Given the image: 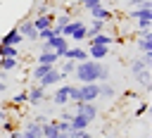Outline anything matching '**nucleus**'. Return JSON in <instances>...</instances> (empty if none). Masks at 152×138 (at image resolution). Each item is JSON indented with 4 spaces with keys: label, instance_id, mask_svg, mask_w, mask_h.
<instances>
[{
    "label": "nucleus",
    "instance_id": "obj_1",
    "mask_svg": "<svg viewBox=\"0 0 152 138\" xmlns=\"http://www.w3.org/2000/svg\"><path fill=\"white\" fill-rule=\"evenodd\" d=\"M100 69H102V62H95V59H86V62H78L76 69H74V79L78 83H100Z\"/></svg>",
    "mask_w": 152,
    "mask_h": 138
},
{
    "label": "nucleus",
    "instance_id": "obj_2",
    "mask_svg": "<svg viewBox=\"0 0 152 138\" xmlns=\"http://www.w3.org/2000/svg\"><path fill=\"white\" fill-rule=\"evenodd\" d=\"M59 36H64L66 40H76V43L81 45V40H86V21H81V19H71L66 26H62Z\"/></svg>",
    "mask_w": 152,
    "mask_h": 138
},
{
    "label": "nucleus",
    "instance_id": "obj_3",
    "mask_svg": "<svg viewBox=\"0 0 152 138\" xmlns=\"http://www.w3.org/2000/svg\"><path fill=\"white\" fill-rule=\"evenodd\" d=\"M128 19L135 21L138 31H150V26H152V10L150 7H135V10L128 12Z\"/></svg>",
    "mask_w": 152,
    "mask_h": 138
},
{
    "label": "nucleus",
    "instance_id": "obj_4",
    "mask_svg": "<svg viewBox=\"0 0 152 138\" xmlns=\"http://www.w3.org/2000/svg\"><path fill=\"white\" fill-rule=\"evenodd\" d=\"M100 98V83H81L78 86V102H95Z\"/></svg>",
    "mask_w": 152,
    "mask_h": 138
},
{
    "label": "nucleus",
    "instance_id": "obj_5",
    "mask_svg": "<svg viewBox=\"0 0 152 138\" xmlns=\"http://www.w3.org/2000/svg\"><path fill=\"white\" fill-rule=\"evenodd\" d=\"M26 95H28V105H43V102L50 100V95L45 93V88H40L38 83L31 86V88H26Z\"/></svg>",
    "mask_w": 152,
    "mask_h": 138
},
{
    "label": "nucleus",
    "instance_id": "obj_6",
    "mask_svg": "<svg viewBox=\"0 0 152 138\" xmlns=\"http://www.w3.org/2000/svg\"><path fill=\"white\" fill-rule=\"evenodd\" d=\"M17 31H19L21 38H26V40H38V31H36V26H33L31 19H19Z\"/></svg>",
    "mask_w": 152,
    "mask_h": 138
},
{
    "label": "nucleus",
    "instance_id": "obj_7",
    "mask_svg": "<svg viewBox=\"0 0 152 138\" xmlns=\"http://www.w3.org/2000/svg\"><path fill=\"white\" fill-rule=\"evenodd\" d=\"M135 45H138L140 55H152V33L150 31H138Z\"/></svg>",
    "mask_w": 152,
    "mask_h": 138
},
{
    "label": "nucleus",
    "instance_id": "obj_8",
    "mask_svg": "<svg viewBox=\"0 0 152 138\" xmlns=\"http://www.w3.org/2000/svg\"><path fill=\"white\" fill-rule=\"evenodd\" d=\"M64 79H66V76H64V74H62V71H59V69L55 67V69H52L50 74H45V76H43V79L38 81V86H40V88H50V86H59V83H62Z\"/></svg>",
    "mask_w": 152,
    "mask_h": 138
},
{
    "label": "nucleus",
    "instance_id": "obj_9",
    "mask_svg": "<svg viewBox=\"0 0 152 138\" xmlns=\"http://www.w3.org/2000/svg\"><path fill=\"white\" fill-rule=\"evenodd\" d=\"M150 62H152V55H140V57H133V59L128 62V69H131V74L135 76V74H140L142 69H150Z\"/></svg>",
    "mask_w": 152,
    "mask_h": 138
},
{
    "label": "nucleus",
    "instance_id": "obj_10",
    "mask_svg": "<svg viewBox=\"0 0 152 138\" xmlns=\"http://www.w3.org/2000/svg\"><path fill=\"white\" fill-rule=\"evenodd\" d=\"M74 105H76V114H83L88 121H93L100 114V109H97L95 102H74Z\"/></svg>",
    "mask_w": 152,
    "mask_h": 138
},
{
    "label": "nucleus",
    "instance_id": "obj_11",
    "mask_svg": "<svg viewBox=\"0 0 152 138\" xmlns=\"http://www.w3.org/2000/svg\"><path fill=\"white\" fill-rule=\"evenodd\" d=\"M62 59H71V62H86L88 59V52H86V48H81V45H69V50L64 52V57Z\"/></svg>",
    "mask_w": 152,
    "mask_h": 138
},
{
    "label": "nucleus",
    "instance_id": "obj_12",
    "mask_svg": "<svg viewBox=\"0 0 152 138\" xmlns=\"http://www.w3.org/2000/svg\"><path fill=\"white\" fill-rule=\"evenodd\" d=\"M86 52H88V59L102 62L104 57H109V45H88Z\"/></svg>",
    "mask_w": 152,
    "mask_h": 138
},
{
    "label": "nucleus",
    "instance_id": "obj_13",
    "mask_svg": "<svg viewBox=\"0 0 152 138\" xmlns=\"http://www.w3.org/2000/svg\"><path fill=\"white\" fill-rule=\"evenodd\" d=\"M57 107H66L69 105V83H62L55 93H52V98H50Z\"/></svg>",
    "mask_w": 152,
    "mask_h": 138
},
{
    "label": "nucleus",
    "instance_id": "obj_14",
    "mask_svg": "<svg viewBox=\"0 0 152 138\" xmlns=\"http://www.w3.org/2000/svg\"><path fill=\"white\" fill-rule=\"evenodd\" d=\"M90 12V17L93 19H100V21H109V19H114V12L109 10V7H104V5H97V7H93V10H88Z\"/></svg>",
    "mask_w": 152,
    "mask_h": 138
},
{
    "label": "nucleus",
    "instance_id": "obj_15",
    "mask_svg": "<svg viewBox=\"0 0 152 138\" xmlns=\"http://www.w3.org/2000/svg\"><path fill=\"white\" fill-rule=\"evenodd\" d=\"M24 43V38H21V33L17 31V26L12 29V31H7L5 36H2V40H0V45H12V48H19Z\"/></svg>",
    "mask_w": 152,
    "mask_h": 138
},
{
    "label": "nucleus",
    "instance_id": "obj_16",
    "mask_svg": "<svg viewBox=\"0 0 152 138\" xmlns=\"http://www.w3.org/2000/svg\"><path fill=\"white\" fill-rule=\"evenodd\" d=\"M31 21H33L36 31H43V29H50V26H55V17H52V14H36Z\"/></svg>",
    "mask_w": 152,
    "mask_h": 138
},
{
    "label": "nucleus",
    "instance_id": "obj_17",
    "mask_svg": "<svg viewBox=\"0 0 152 138\" xmlns=\"http://www.w3.org/2000/svg\"><path fill=\"white\" fill-rule=\"evenodd\" d=\"M57 62H59V57H57V52H52V50H40V55L36 57V64H48V67H57Z\"/></svg>",
    "mask_w": 152,
    "mask_h": 138
},
{
    "label": "nucleus",
    "instance_id": "obj_18",
    "mask_svg": "<svg viewBox=\"0 0 152 138\" xmlns=\"http://www.w3.org/2000/svg\"><path fill=\"white\" fill-rule=\"evenodd\" d=\"M19 64H21V59H19V57H0V74L14 71Z\"/></svg>",
    "mask_w": 152,
    "mask_h": 138
},
{
    "label": "nucleus",
    "instance_id": "obj_19",
    "mask_svg": "<svg viewBox=\"0 0 152 138\" xmlns=\"http://www.w3.org/2000/svg\"><path fill=\"white\" fill-rule=\"evenodd\" d=\"M112 43H116V38H112L109 33H97V36H93V38H88V45H109L112 48Z\"/></svg>",
    "mask_w": 152,
    "mask_h": 138
},
{
    "label": "nucleus",
    "instance_id": "obj_20",
    "mask_svg": "<svg viewBox=\"0 0 152 138\" xmlns=\"http://www.w3.org/2000/svg\"><path fill=\"white\" fill-rule=\"evenodd\" d=\"M133 79H135V83H140V86L150 93V86H152V74H150V69H142V71H140V74H135Z\"/></svg>",
    "mask_w": 152,
    "mask_h": 138
},
{
    "label": "nucleus",
    "instance_id": "obj_21",
    "mask_svg": "<svg viewBox=\"0 0 152 138\" xmlns=\"http://www.w3.org/2000/svg\"><path fill=\"white\" fill-rule=\"evenodd\" d=\"M69 124H71V128H74V131H86L90 121H88L83 114H76V112H74V117H71V121H69Z\"/></svg>",
    "mask_w": 152,
    "mask_h": 138
},
{
    "label": "nucleus",
    "instance_id": "obj_22",
    "mask_svg": "<svg viewBox=\"0 0 152 138\" xmlns=\"http://www.w3.org/2000/svg\"><path fill=\"white\" fill-rule=\"evenodd\" d=\"M57 69L69 79V76L74 74V69H76V62H71V59H59V62H57Z\"/></svg>",
    "mask_w": 152,
    "mask_h": 138
},
{
    "label": "nucleus",
    "instance_id": "obj_23",
    "mask_svg": "<svg viewBox=\"0 0 152 138\" xmlns=\"http://www.w3.org/2000/svg\"><path fill=\"white\" fill-rule=\"evenodd\" d=\"M52 69H55V67H48V64H36V67H33V71H31V76H33V81L38 83V81H40L45 74H50Z\"/></svg>",
    "mask_w": 152,
    "mask_h": 138
},
{
    "label": "nucleus",
    "instance_id": "obj_24",
    "mask_svg": "<svg viewBox=\"0 0 152 138\" xmlns=\"http://www.w3.org/2000/svg\"><path fill=\"white\" fill-rule=\"evenodd\" d=\"M114 95H116V88H114L109 81H107V83H100V98H102V100H112Z\"/></svg>",
    "mask_w": 152,
    "mask_h": 138
},
{
    "label": "nucleus",
    "instance_id": "obj_25",
    "mask_svg": "<svg viewBox=\"0 0 152 138\" xmlns=\"http://www.w3.org/2000/svg\"><path fill=\"white\" fill-rule=\"evenodd\" d=\"M10 105H12V107H19V105H28V95H26V88H24V90H19V93H14V95L10 98Z\"/></svg>",
    "mask_w": 152,
    "mask_h": 138
},
{
    "label": "nucleus",
    "instance_id": "obj_26",
    "mask_svg": "<svg viewBox=\"0 0 152 138\" xmlns=\"http://www.w3.org/2000/svg\"><path fill=\"white\" fill-rule=\"evenodd\" d=\"M71 19H74V17H71V12H64V14H59V17L55 19V31L59 33V31H62V26H66Z\"/></svg>",
    "mask_w": 152,
    "mask_h": 138
},
{
    "label": "nucleus",
    "instance_id": "obj_27",
    "mask_svg": "<svg viewBox=\"0 0 152 138\" xmlns=\"http://www.w3.org/2000/svg\"><path fill=\"white\" fill-rule=\"evenodd\" d=\"M0 57H19V48H12V45H0Z\"/></svg>",
    "mask_w": 152,
    "mask_h": 138
},
{
    "label": "nucleus",
    "instance_id": "obj_28",
    "mask_svg": "<svg viewBox=\"0 0 152 138\" xmlns=\"http://www.w3.org/2000/svg\"><path fill=\"white\" fill-rule=\"evenodd\" d=\"M50 5H52V0H43L38 7H33V12L36 14H50Z\"/></svg>",
    "mask_w": 152,
    "mask_h": 138
},
{
    "label": "nucleus",
    "instance_id": "obj_29",
    "mask_svg": "<svg viewBox=\"0 0 152 138\" xmlns=\"http://www.w3.org/2000/svg\"><path fill=\"white\" fill-rule=\"evenodd\" d=\"M147 112H150V102H140V105L135 107V112H133V117L138 119V117H145Z\"/></svg>",
    "mask_w": 152,
    "mask_h": 138
},
{
    "label": "nucleus",
    "instance_id": "obj_30",
    "mask_svg": "<svg viewBox=\"0 0 152 138\" xmlns=\"http://www.w3.org/2000/svg\"><path fill=\"white\" fill-rule=\"evenodd\" d=\"M78 5L83 7V10H93V7H97V5H104L102 0H78Z\"/></svg>",
    "mask_w": 152,
    "mask_h": 138
},
{
    "label": "nucleus",
    "instance_id": "obj_31",
    "mask_svg": "<svg viewBox=\"0 0 152 138\" xmlns=\"http://www.w3.org/2000/svg\"><path fill=\"white\" fill-rule=\"evenodd\" d=\"M69 102H78V86L69 83Z\"/></svg>",
    "mask_w": 152,
    "mask_h": 138
},
{
    "label": "nucleus",
    "instance_id": "obj_32",
    "mask_svg": "<svg viewBox=\"0 0 152 138\" xmlns=\"http://www.w3.org/2000/svg\"><path fill=\"white\" fill-rule=\"evenodd\" d=\"M14 128H17V126H14V121H12L10 117H7V119H2V126H0V131H2V133H5V131L10 133V131H14Z\"/></svg>",
    "mask_w": 152,
    "mask_h": 138
},
{
    "label": "nucleus",
    "instance_id": "obj_33",
    "mask_svg": "<svg viewBox=\"0 0 152 138\" xmlns=\"http://www.w3.org/2000/svg\"><path fill=\"white\" fill-rule=\"evenodd\" d=\"M55 126H57V131H59V133L71 131V124H69V121H62V119H57V121H55Z\"/></svg>",
    "mask_w": 152,
    "mask_h": 138
},
{
    "label": "nucleus",
    "instance_id": "obj_34",
    "mask_svg": "<svg viewBox=\"0 0 152 138\" xmlns=\"http://www.w3.org/2000/svg\"><path fill=\"white\" fill-rule=\"evenodd\" d=\"M128 5H131V10H135V7H150V0H128Z\"/></svg>",
    "mask_w": 152,
    "mask_h": 138
},
{
    "label": "nucleus",
    "instance_id": "obj_35",
    "mask_svg": "<svg viewBox=\"0 0 152 138\" xmlns=\"http://www.w3.org/2000/svg\"><path fill=\"white\" fill-rule=\"evenodd\" d=\"M71 117H74V112H69V109H64V107H62V114H59V119H62V121H71Z\"/></svg>",
    "mask_w": 152,
    "mask_h": 138
},
{
    "label": "nucleus",
    "instance_id": "obj_36",
    "mask_svg": "<svg viewBox=\"0 0 152 138\" xmlns=\"http://www.w3.org/2000/svg\"><path fill=\"white\" fill-rule=\"evenodd\" d=\"M33 121H36V124H40V126H43V124H48V121H50V119H48V117H45V114H36V119H33Z\"/></svg>",
    "mask_w": 152,
    "mask_h": 138
},
{
    "label": "nucleus",
    "instance_id": "obj_37",
    "mask_svg": "<svg viewBox=\"0 0 152 138\" xmlns=\"http://www.w3.org/2000/svg\"><path fill=\"white\" fill-rule=\"evenodd\" d=\"M7 90H10V83H7V81L0 76V93H7Z\"/></svg>",
    "mask_w": 152,
    "mask_h": 138
},
{
    "label": "nucleus",
    "instance_id": "obj_38",
    "mask_svg": "<svg viewBox=\"0 0 152 138\" xmlns=\"http://www.w3.org/2000/svg\"><path fill=\"white\" fill-rule=\"evenodd\" d=\"M124 95H126V98H128V100H138V98H140V95H138V93H135V90H126V93H124Z\"/></svg>",
    "mask_w": 152,
    "mask_h": 138
},
{
    "label": "nucleus",
    "instance_id": "obj_39",
    "mask_svg": "<svg viewBox=\"0 0 152 138\" xmlns=\"http://www.w3.org/2000/svg\"><path fill=\"white\" fill-rule=\"evenodd\" d=\"M10 138H21V128H14V131H10Z\"/></svg>",
    "mask_w": 152,
    "mask_h": 138
},
{
    "label": "nucleus",
    "instance_id": "obj_40",
    "mask_svg": "<svg viewBox=\"0 0 152 138\" xmlns=\"http://www.w3.org/2000/svg\"><path fill=\"white\" fill-rule=\"evenodd\" d=\"M21 138H38L36 133H28V131H21Z\"/></svg>",
    "mask_w": 152,
    "mask_h": 138
},
{
    "label": "nucleus",
    "instance_id": "obj_41",
    "mask_svg": "<svg viewBox=\"0 0 152 138\" xmlns=\"http://www.w3.org/2000/svg\"><path fill=\"white\" fill-rule=\"evenodd\" d=\"M0 138H2V131H0Z\"/></svg>",
    "mask_w": 152,
    "mask_h": 138
},
{
    "label": "nucleus",
    "instance_id": "obj_42",
    "mask_svg": "<svg viewBox=\"0 0 152 138\" xmlns=\"http://www.w3.org/2000/svg\"><path fill=\"white\" fill-rule=\"evenodd\" d=\"M114 138H119V136H114Z\"/></svg>",
    "mask_w": 152,
    "mask_h": 138
}]
</instances>
